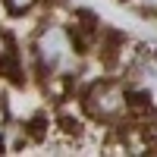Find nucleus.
Here are the masks:
<instances>
[{
    "mask_svg": "<svg viewBox=\"0 0 157 157\" xmlns=\"http://www.w3.org/2000/svg\"><path fill=\"white\" fill-rule=\"evenodd\" d=\"M38 0H3V6L13 13V16H22V13H29Z\"/></svg>",
    "mask_w": 157,
    "mask_h": 157,
    "instance_id": "7ed1b4c3",
    "label": "nucleus"
},
{
    "mask_svg": "<svg viewBox=\"0 0 157 157\" xmlns=\"http://www.w3.org/2000/svg\"><path fill=\"white\" fill-rule=\"evenodd\" d=\"M0 138H3V126H0Z\"/></svg>",
    "mask_w": 157,
    "mask_h": 157,
    "instance_id": "423d86ee",
    "label": "nucleus"
},
{
    "mask_svg": "<svg viewBox=\"0 0 157 157\" xmlns=\"http://www.w3.org/2000/svg\"><path fill=\"white\" fill-rule=\"evenodd\" d=\"M85 107L94 120H116L126 107V91L116 82H98L88 88L85 94Z\"/></svg>",
    "mask_w": 157,
    "mask_h": 157,
    "instance_id": "f03ea898",
    "label": "nucleus"
},
{
    "mask_svg": "<svg viewBox=\"0 0 157 157\" xmlns=\"http://www.w3.org/2000/svg\"><path fill=\"white\" fill-rule=\"evenodd\" d=\"M6 54H10V41H6V35L0 32V60H3Z\"/></svg>",
    "mask_w": 157,
    "mask_h": 157,
    "instance_id": "39448f33",
    "label": "nucleus"
},
{
    "mask_svg": "<svg viewBox=\"0 0 157 157\" xmlns=\"http://www.w3.org/2000/svg\"><path fill=\"white\" fill-rule=\"evenodd\" d=\"M135 6H141V10H148V13H157V0H132Z\"/></svg>",
    "mask_w": 157,
    "mask_h": 157,
    "instance_id": "20e7f679",
    "label": "nucleus"
},
{
    "mask_svg": "<svg viewBox=\"0 0 157 157\" xmlns=\"http://www.w3.org/2000/svg\"><path fill=\"white\" fill-rule=\"evenodd\" d=\"M72 38L63 25H44L35 35V60L44 72H60L72 63Z\"/></svg>",
    "mask_w": 157,
    "mask_h": 157,
    "instance_id": "f257e3e1",
    "label": "nucleus"
}]
</instances>
